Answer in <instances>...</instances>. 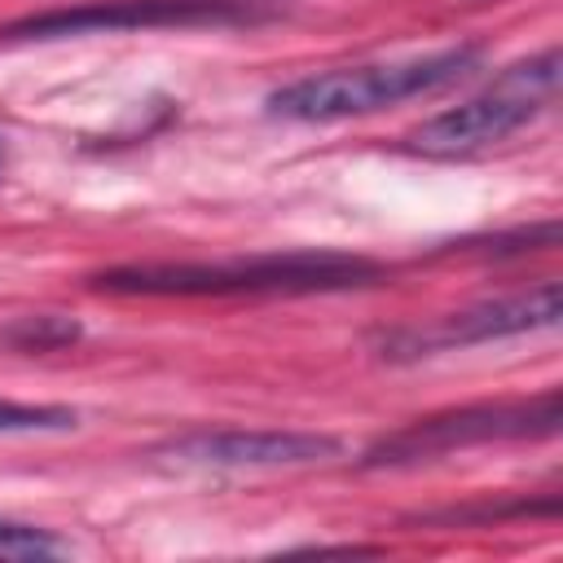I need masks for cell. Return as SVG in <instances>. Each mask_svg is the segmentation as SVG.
Returning <instances> with one entry per match:
<instances>
[{
	"label": "cell",
	"mask_w": 563,
	"mask_h": 563,
	"mask_svg": "<svg viewBox=\"0 0 563 563\" xmlns=\"http://www.w3.org/2000/svg\"><path fill=\"white\" fill-rule=\"evenodd\" d=\"M378 277V264L339 251H286V255H242L216 264H123L92 273L106 295H150V299H238V295H321L347 290Z\"/></svg>",
	"instance_id": "cell-1"
},
{
	"label": "cell",
	"mask_w": 563,
	"mask_h": 563,
	"mask_svg": "<svg viewBox=\"0 0 563 563\" xmlns=\"http://www.w3.org/2000/svg\"><path fill=\"white\" fill-rule=\"evenodd\" d=\"M479 57L484 53L475 44H457V48H440V53H422V57L334 66V70H317V75L282 84L277 92L264 97V110L273 119H290V123L356 119V114H374L383 106L431 97V92L466 79L479 66Z\"/></svg>",
	"instance_id": "cell-2"
},
{
	"label": "cell",
	"mask_w": 563,
	"mask_h": 563,
	"mask_svg": "<svg viewBox=\"0 0 563 563\" xmlns=\"http://www.w3.org/2000/svg\"><path fill=\"white\" fill-rule=\"evenodd\" d=\"M554 92H559V48L550 44V48L506 66L484 92L431 114L422 128L409 132V150L440 154V158L488 150L506 136H515L519 128H528L537 114H545L554 106Z\"/></svg>",
	"instance_id": "cell-3"
},
{
	"label": "cell",
	"mask_w": 563,
	"mask_h": 563,
	"mask_svg": "<svg viewBox=\"0 0 563 563\" xmlns=\"http://www.w3.org/2000/svg\"><path fill=\"white\" fill-rule=\"evenodd\" d=\"M563 422L559 413V391H541L532 400H488V405H462L449 413L418 418L391 435H383L369 453L365 466H413L431 462L444 453L479 449V444H501V440H545Z\"/></svg>",
	"instance_id": "cell-4"
},
{
	"label": "cell",
	"mask_w": 563,
	"mask_h": 563,
	"mask_svg": "<svg viewBox=\"0 0 563 563\" xmlns=\"http://www.w3.org/2000/svg\"><path fill=\"white\" fill-rule=\"evenodd\" d=\"M559 312H563V290L550 277V282H541L532 290L471 303V308L449 312V317H440L431 325L391 330V334H383V356L413 361V356H431V352H449V347H471V343H493V339H510V334H532V330L559 325Z\"/></svg>",
	"instance_id": "cell-5"
},
{
	"label": "cell",
	"mask_w": 563,
	"mask_h": 563,
	"mask_svg": "<svg viewBox=\"0 0 563 563\" xmlns=\"http://www.w3.org/2000/svg\"><path fill=\"white\" fill-rule=\"evenodd\" d=\"M268 13L238 0H106L84 9H48L4 26V40H53L84 31H158V26H251Z\"/></svg>",
	"instance_id": "cell-6"
},
{
	"label": "cell",
	"mask_w": 563,
	"mask_h": 563,
	"mask_svg": "<svg viewBox=\"0 0 563 563\" xmlns=\"http://www.w3.org/2000/svg\"><path fill=\"white\" fill-rule=\"evenodd\" d=\"M172 462L224 466V471H268V466H312L343 453V440L321 431H260V427H220L189 431L163 449Z\"/></svg>",
	"instance_id": "cell-7"
},
{
	"label": "cell",
	"mask_w": 563,
	"mask_h": 563,
	"mask_svg": "<svg viewBox=\"0 0 563 563\" xmlns=\"http://www.w3.org/2000/svg\"><path fill=\"white\" fill-rule=\"evenodd\" d=\"M79 339V321L70 317H57V312H40V317H18L13 325L0 330V343L4 347H18V352H53V347H66Z\"/></svg>",
	"instance_id": "cell-8"
},
{
	"label": "cell",
	"mask_w": 563,
	"mask_h": 563,
	"mask_svg": "<svg viewBox=\"0 0 563 563\" xmlns=\"http://www.w3.org/2000/svg\"><path fill=\"white\" fill-rule=\"evenodd\" d=\"M79 422L66 405H26V400H0V435H48L70 431Z\"/></svg>",
	"instance_id": "cell-9"
},
{
	"label": "cell",
	"mask_w": 563,
	"mask_h": 563,
	"mask_svg": "<svg viewBox=\"0 0 563 563\" xmlns=\"http://www.w3.org/2000/svg\"><path fill=\"white\" fill-rule=\"evenodd\" d=\"M66 554V541H57L48 528L0 519V559H53Z\"/></svg>",
	"instance_id": "cell-10"
},
{
	"label": "cell",
	"mask_w": 563,
	"mask_h": 563,
	"mask_svg": "<svg viewBox=\"0 0 563 563\" xmlns=\"http://www.w3.org/2000/svg\"><path fill=\"white\" fill-rule=\"evenodd\" d=\"M0 172H4V141H0Z\"/></svg>",
	"instance_id": "cell-11"
}]
</instances>
